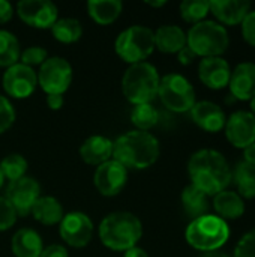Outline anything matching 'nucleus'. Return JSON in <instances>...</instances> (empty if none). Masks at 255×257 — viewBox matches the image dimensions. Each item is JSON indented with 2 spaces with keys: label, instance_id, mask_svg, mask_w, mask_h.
<instances>
[{
  "label": "nucleus",
  "instance_id": "a19ab883",
  "mask_svg": "<svg viewBox=\"0 0 255 257\" xmlns=\"http://www.w3.org/2000/svg\"><path fill=\"white\" fill-rule=\"evenodd\" d=\"M45 101H47L48 108H50V110H53V111L60 110V108L63 107V104H65L63 95H47Z\"/></svg>",
  "mask_w": 255,
  "mask_h": 257
},
{
  "label": "nucleus",
  "instance_id": "5701e85b",
  "mask_svg": "<svg viewBox=\"0 0 255 257\" xmlns=\"http://www.w3.org/2000/svg\"><path fill=\"white\" fill-rule=\"evenodd\" d=\"M33 218L44 226H56L60 224L65 217V211L62 203L53 196H41L32 209Z\"/></svg>",
  "mask_w": 255,
  "mask_h": 257
},
{
  "label": "nucleus",
  "instance_id": "dca6fc26",
  "mask_svg": "<svg viewBox=\"0 0 255 257\" xmlns=\"http://www.w3.org/2000/svg\"><path fill=\"white\" fill-rule=\"evenodd\" d=\"M231 69L222 57H204L198 65V77L209 89H222L228 86Z\"/></svg>",
  "mask_w": 255,
  "mask_h": 257
},
{
  "label": "nucleus",
  "instance_id": "37998d69",
  "mask_svg": "<svg viewBox=\"0 0 255 257\" xmlns=\"http://www.w3.org/2000/svg\"><path fill=\"white\" fill-rule=\"evenodd\" d=\"M123 257H149V254H147L143 248H140V247H134V248H131V250L125 251Z\"/></svg>",
  "mask_w": 255,
  "mask_h": 257
},
{
  "label": "nucleus",
  "instance_id": "aec40b11",
  "mask_svg": "<svg viewBox=\"0 0 255 257\" xmlns=\"http://www.w3.org/2000/svg\"><path fill=\"white\" fill-rule=\"evenodd\" d=\"M209 5L213 15L227 26L242 24L251 8V3L246 0H212Z\"/></svg>",
  "mask_w": 255,
  "mask_h": 257
},
{
  "label": "nucleus",
  "instance_id": "72a5a7b5",
  "mask_svg": "<svg viewBox=\"0 0 255 257\" xmlns=\"http://www.w3.org/2000/svg\"><path fill=\"white\" fill-rule=\"evenodd\" d=\"M15 117L17 113L12 102L6 96L0 95V134L6 133L14 125Z\"/></svg>",
  "mask_w": 255,
  "mask_h": 257
},
{
  "label": "nucleus",
  "instance_id": "c85d7f7f",
  "mask_svg": "<svg viewBox=\"0 0 255 257\" xmlns=\"http://www.w3.org/2000/svg\"><path fill=\"white\" fill-rule=\"evenodd\" d=\"M21 47L17 36L8 30H0V68H11L20 62Z\"/></svg>",
  "mask_w": 255,
  "mask_h": 257
},
{
  "label": "nucleus",
  "instance_id": "a211bd4d",
  "mask_svg": "<svg viewBox=\"0 0 255 257\" xmlns=\"http://www.w3.org/2000/svg\"><path fill=\"white\" fill-rule=\"evenodd\" d=\"M228 86L234 98L240 101H251L255 96V63H239L234 71H231Z\"/></svg>",
  "mask_w": 255,
  "mask_h": 257
},
{
  "label": "nucleus",
  "instance_id": "c03bdc74",
  "mask_svg": "<svg viewBox=\"0 0 255 257\" xmlns=\"http://www.w3.org/2000/svg\"><path fill=\"white\" fill-rule=\"evenodd\" d=\"M146 5H149V6H152V8H162V6L167 5V2H165V0H159V2H150V0H147Z\"/></svg>",
  "mask_w": 255,
  "mask_h": 257
},
{
  "label": "nucleus",
  "instance_id": "9d476101",
  "mask_svg": "<svg viewBox=\"0 0 255 257\" xmlns=\"http://www.w3.org/2000/svg\"><path fill=\"white\" fill-rule=\"evenodd\" d=\"M95 226L90 217L84 212L74 211L65 214L59 224L60 238L72 248H84L93 238Z\"/></svg>",
  "mask_w": 255,
  "mask_h": 257
},
{
  "label": "nucleus",
  "instance_id": "7c9ffc66",
  "mask_svg": "<svg viewBox=\"0 0 255 257\" xmlns=\"http://www.w3.org/2000/svg\"><path fill=\"white\" fill-rule=\"evenodd\" d=\"M29 169V163L27 160L20 155V154H9L6 155L2 161H0V170L5 179H8L9 182L21 179L26 176V172Z\"/></svg>",
  "mask_w": 255,
  "mask_h": 257
},
{
  "label": "nucleus",
  "instance_id": "58836bf2",
  "mask_svg": "<svg viewBox=\"0 0 255 257\" xmlns=\"http://www.w3.org/2000/svg\"><path fill=\"white\" fill-rule=\"evenodd\" d=\"M14 17V6L8 0H0V24L9 23Z\"/></svg>",
  "mask_w": 255,
  "mask_h": 257
},
{
  "label": "nucleus",
  "instance_id": "f3484780",
  "mask_svg": "<svg viewBox=\"0 0 255 257\" xmlns=\"http://www.w3.org/2000/svg\"><path fill=\"white\" fill-rule=\"evenodd\" d=\"M191 117L201 130L207 133H218L225 126L227 117L222 108L212 101L195 102L191 108Z\"/></svg>",
  "mask_w": 255,
  "mask_h": 257
},
{
  "label": "nucleus",
  "instance_id": "6e6552de",
  "mask_svg": "<svg viewBox=\"0 0 255 257\" xmlns=\"http://www.w3.org/2000/svg\"><path fill=\"white\" fill-rule=\"evenodd\" d=\"M158 96L161 102L174 113L191 111L195 104V90L192 84L180 74H167L159 81Z\"/></svg>",
  "mask_w": 255,
  "mask_h": 257
},
{
  "label": "nucleus",
  "instance_id": "423d86ee",
  "mask_svg": "<svg viewBox=\"0 0 255 257\" xmlns=\"http://www.w3.org/2000/svg\"><path fill=\"white\" fill-rule=\"evenodd\" d=\"M230 44L228 33L224 26L216 21H200L194 24L186 35V45L197 54L204 57H219Z\"/></svg>",
  "mask_w": 255,
  "mask_h": 257
},
{
  "label": "nucleus",
  "instance_id": "f8f14e48",
  "mask_svg": "<svg viewBox=\"0 0 255 257\" xmlns=\"http://www.w3.org/2000/svg\"><path fill=\"white\" fill-rule=\"evenodd\" d=\"M5 197L12 205L18 217H27L32 214L35 203L41 197V185L33 178L24 176L9 182Z\"/></svg>",
  "mask_w": 255,
  "mask_h": 257
},
{
  "label": "nucleus",
  "instance_id": "a18cd8bd",
  "mask_svg": "<svg viewBox=\"0 0 255 257\" xmlns=\"http://www.w3.org/2000/svg\"><path fill=\"white\" fill-rule=\"evenodd\" d=\"M203 257H230V256H227L225 253H221V251H209V253H204Z\"/></svg>",
  "mask_w": 255,
  "mask_h": 257
},
{
  "label": "nucleus",
  "instance_id": "e433bc0d",
  "mask_svg": "<svg viewBox=\"0 0 255 257\" xmlns=\"http://www.w3.org/2000/svg\"><path fill=\"white\" fill-rule=\"evenodd\" d=\"M242 35H243V39L249 44L255 47V11L249 12L243 21H242Z\"/></svg>",
  "mask_w": 255,
  "mask_h": 257
},
{
  "label": "nucleus",
  "instance_id": "2eb2a0df",
  "mask_svg": "<svg viewBox=\"0 0 255 257\" xmlns=\"http://www.w3.org/2000/svg\"><path fill=\"white\" fill-rule=\"evenodd\" d=\"M225 136L234 148L245 149L255 143V116L251 111H236L225 122Z\"/></svg>",
  "mask_w": 255,
  "mask_h": 257
},
{
  "label": "nucleus",
  "instance_id": "9b49d317",
  "mask_svg": "<svg viewBox=\"0 0 255 257\" xmlns=\"http://www.w3.org/2000/svg\"><path fill=\"white\" fill-rule=\"evenodd\" d=\"M2 86L8 96L24 99L35 93L38 87V74L33 68L18 62L3 72Z\"/></svg>",
  "mask_w": 255,
  "mask_h": 257
},
{
  "label": "nucleus",
  "instance_id": "f257e3e1",
  "mask_svg": "<svg viewBox=\"0 0 255 257\" xmlns=\"http://www.w3.org/2000/svg\"><path fill=\"white\" fill-rule=\"evenodd\" d=\"M191 184L209 197L224 191L231 182V170L224 155L215 149L197 151L188 163Z\"/></svg>",
  "mask_w": 255,
  "mask_h": 257
},
{
  "label": "nucleus",
  "instance_id": "f704fd0d",
  "mask_svg": "<svg viewBox=\"0 0 255 257\" xmlns=\"http://www.w3.org/2000/svg\"><path fill=\"white\" fill-rule=\"evenodd\" d=\"M17 212L5 196H0V232H6L17 223Z\"/></svg>",
  "mask_w": 255,
  "mask_h": 257
},
{
  "label": "nucleus",
  "instance_id": "7ed1b4c3",
  "mask_svg": "<svg viewBox=\"0 0 255 257\" xmlns=\"http://www.w3.org/2000/svg\"><path fill=\"white\" fill-rule=\"evenodd\" d=\"M101 242L113 251H128L137 247L143 238V224L137 215L128 211L108 214L98 229Z\"/></svg>",
  "mask_w": 255,
  "mask_h": 257
},
{
  "label": "nucleus",
  "instance_id": "6ab92c4d",
  "mask_svg": "<svg viewBox=\"0 0 255 257\" xmlns=\"http://www.w3.org/2000/svg\"><path fill=\"white\" fill-rule=\"evenodd\" d=\"M114 142L105 136H90L80 146V157L89 166H101L113 158Z\"/></svg>",
  "mask_w": 255,
  "mask_h": 257
},
{
  "label": "nucleus",
  "instance_id": "a878e982",
  "mask_svg": "<svg viewBox=\"0 0 255 257\" xmlns=\"http://www.w3.org/2000/svg\"><path fill=\"white\" fill-rule=\"evenodd\" d=\"M182 205H183L185 212L192 220H195V218L203 217V215L207 214V211H209V196L191 184V185L185 187V190L182 193Z\"/></svg>",
  "mask_w": 255,
  "mask_h": 257
},
{
  "label": "nucleus",
  "instance_id": "2f4dec72",
  "mask_svg": "<svg viewBox=\"0 0 255 257\" xmlns=\"http://www.w3.org/2000/svg\"><path fill=\"white\" fill-rule=\"evenodd\" d=\"M210 5L207 0H185L180 3V15L186 23L197 24L204 21V17L209 14Z\"/></svg>",
  "mask_w": 255,
  "mask_h": 257
},
{
  "label": "nucleus",
  "instance_id": "1a4fd4ad",
  "mask_svg": "<svg viewBox=\"0 0 255 257\" xmlns=\"http://www.w3.org/2000/svg\"><path fill=\"white\" fill-rule=\"evenodd\" d=\"M38 74V84L45 95H65L74 77L71 63L59 56L48 57L41 66Z\"/></svg>",
  "mask_w": 255,
  "mask_h": 257
},
{
  "label": "nucleus",
  "instance_id": "412c9836",
  "mask_svg": "<svg viewBox=\"0 0 255 257\" xmlns=\"http://www.w3.org/2000/svg\"><path fill=\"white\" fill-rule=\"evenodd\" d=\"M42 250V238L35 229H18L11 239V251L15 257H41Z\"/></svg>",
  "mask_w": 255,
  "mask_h": 257
},
{
  "label": "nucleus",
  "instance_id": "0eeeda50",
  "mask_svg": "<svg viewBox=\"0 0 255 257\" xmlns=\"http://www.w3.org/2000/svg\"><path fill=\"white\" fill-rule=\"evenodd\" d=\"M114 50L117 56L129 65L146 62L155 50V32L146 26H131L119 33Z\"/></svg>",
  "mask_w": 255,
  "mask_h": 257
},
{
  "label": "nucleus",
  "instance_id": "4468645a",
  "mask_svg": "<svg viewBox=\"0 0 255 257\" xmlns=\"http://www.w3.org/2000/svg\"><path fill=\"white\" fill-rule=\"evenodd\" d=\"M128 182V169L116 160H110L96 167L93 173V185L104 197H114L125 188Z\"/></svg>",
  "mask_w": 255,
  "mask_h": 257
},
{
  "label": "nucleus",
  "instance_id": "ea45409f",
  "mask_svg": "<svg viewBox=\"0 0 255 257\" xmlns=\"http://www.w3.org/2000/svg\"><path fill=\"white\" fill-rule=\"evenodd\" d=\"M195 57H197V54L186 45V47H183L179 53H177V59H179V62L183 65V66H188V65H191L194 60H195Z\"/></svg>",
  "mask_w": 255,
  "mask_h": 257
},
{
  "label": "nucleus",
  "instance_id": "bb28decb",
  "mask_svg": "<svg viewBox=\"0 0 255 257\" xmlns=\"http://www.w3.org/2000/svg\"><path fill=\"white\" fill-rule=\"evenodd\" d=\"M50 30L62 44H74L83 36V26L77 18H59Z\"/></svg>",
  "mask_w": 255,
  "mask_h": 257
},
{
  "label": "nucleus",
  "instance_id": "b1692460",
  "mask_svg": "<svg viewBox=\"0 0 255 257\" xmlns=\"http://www.w3.org/2000/svg\"><path fill=\"white\" fill-rule=\"evenodd\" d=\"M213 208L219 218L225 220H234L240 218L245 214V202L243 199L234 193V191H221L216 196H213Z\"/></svg>",
  "mask_w": 255,
  "mask_h": 257
},
{
  "label": "nucleus",
  "instance_id": "39448f33",
  "mask_svg": "<svg viewBox=\"0 0 255 257\" xmlns=\"http://www.w3.org/2000/svg\"><path fill=\"white\" fill-rule=\"evenodd\" d=\"M186 242L200 251H218L230 238L228 224L218 215L206 214L192 220L185 232Z\"/></svg>",
  "mask_w": 255,
  "mask_h": 257
},
{
  "label": "nucleus",
  "instance_id": "473e14b6",
  "mask_svg": "<svg viewBox=\"0 0 255 257\" xmlns=\"http://www.w3.org/2000/svg\"><path fill=\"white\" fill-rule=\"evenodd\" d=\"M47 59H48V51L39 45L27 47V48L21 50V54H20V63L30 66V68L41 66Z\"/></svg>",
  "mask_w": 255,
  "mask_h": 257
},
{
  "label": "nucleus",
  "instance_id": "49530a36",
  "mask_svg": "<svg viewBox=\"0 0 255 257\" xmlns=\"http://www.w3.org/2000/svg\"><path fill=\"white\" fill-rule=\"evenodd\" d=\"M251 108H252V111H251V113L255 116V96L251 99Z\"/></svg>",
  "mask_w": 255,
  "mask_h": 257
},
{
  "label": "nucleus",
  "instance_id": "cd10ccee",
  "mask_svg": "<svg viewBox=\"0 0 255 257\" xmlns=\"http://www.w3.org/2000/svg\"><path fill=\"white\" fill-rule=\"evenodd\" d=\"M231 179H234L239 196L245 199L255 197V166H251L245 161L239 163L231 173Z\"/></svg>",
  "mask_w": 255,
  "mask_h": 257
},
{
  "label": "nucleus",
  "instance_id": "f03ea898",
  "mask_svg": "<svg viewBox=\"0 0 255 257\" xmlns=\"http://www.w3.org/2000/svg\"><path fill=\"white\" fill-rule=\"evenodd\" d=\"M161 154L159 140L149 131L132 130L117 137L113 146V160L123 167L143 170L152 167Z\"/></svg>",
  "mask_w": 255,
  "mask_h": 257
},
{
  "label": "nucleus",
  "instance_id": "4be33fe9",
  "mask_svg": "<svg viewBox=\"0 0 255 257\" xmlns=\"http://www.w3.org/2000/svg\"><path fill=\"white\" fill-rule=\"evenodd\" d=\"M186 47V33L176 24L161 26L155 32V48L167 54H177Z\"/></svg>",
  "mask_w": 255,
  "mask_h": 257
},
{
  "label": "nucleus",
  "instance_id": "ddd939ff",
  "mask_svg": "<svg viewBox=\"0 0 255 257\" xmlns=\"http://www.w3.org/2000/svg\"><path fill=\"white\" fill-rule=\"evenodd\" d=\"M17 14L24 24L35 29H51L59 20V9L50 0H21Z\"/></svg>",
  "mask_w": 255,
  "mask_h": 257
},
{
  "label": "nucleus",
  "instance_id": "393cba45",
  "mask_svg": "<svg viewBox=\"0 0 255 257\" xmlns=\"http://www.w3.org/2000/svg\"><path fill=\"white\" fill-rule=\"evenodd\" d=\"M123 5L120 0H90L87 2L89 17L99 26L113 24L122 14Z\"/></svg>",
  "mask_w": 255,
  "mask_h": 257
},
{
  "label": "nucleus",
  "instance_id": "de8ad7c7",
  "mask_svg": "<svg viewBox=\"0 0 255 257\" xmlns=\"http://www.w3.org/2000/svg\"><path fill=\"white\" fill-rule=\"evenodd\" d=\"M3 182H5V178H3V175H2V170H0V188H2V185H3Z\"/></svg>",
  "mask_w": 255,
  "mask_h": 257
},
{
  "label": "nucleus",
  "instance_id": "c756f323",
  "mask_svg": "<svg viewBox=\"0 0 255 257\" xmlns=\"http://www.w3.org/2000/svg\"><path fill=\"white\" fill-rule=\"evenodd\" d=\"M159 114L158 110L152 104H140L134 105L131 111V122L138 131H149L158 123Z\"/></svg>",
  "mask_w": 255,
  "mask_h": 257
},
{
  "label": "nucleus",
  "instance_id": "4c0bfd02",
  "mask_svg": "<svg viewBox=\"0 0 255 257\" xmlns=\"http://www.w3.org/2000/svg\"><path fill=\"white\" fill-rule=\"evenodd\" d=\"M41 257H69L66 247L60 244H51L48 247H44Z\"/></svg>",
  "mask_w": 255,
  "mask_h": 257
},
{
  "label": "nucleus",
  "instance_id": "79ce46f5",
  "mask_svg": "<svg viewBox=\"0 0 255 257\" xmlns=\"http://www.w3.org/2000/svg\"><path fill=\"white\" fill-rule=\"evenodd\" d=\"M243 158H245V160H243L245 163H248V164H251V166H255V143L246 146V148L243 149Z\"/></svg>",
  "mask_w": 255,
  "mask_h": 257
},
{
  "label": "nucleus",
  "instance_id": "20e7f679",
  "mask_svg": "<svg viewBox=\"0 0 255 257\" xmlns=\"http://www.w3.org/2000/svg\"><path fill=\"white\" fill-rule=\"evenodd\" d=\"M161 77L149 62L129 65L122 77V92L132 105L150 104L158 96Z\"/></svg>",
  "mask_w": 255,
  "mask_h": 257
},
{
  "label": "nucleus",
  "instance_id": "c9c22d12",
  "mask_svg": "<svg viewBox=\"0 0 255 257\" xmlns=\"http://www.w3.org/2000/svg\"><path fill=\"white\" fill-rule=\"evenodd\" d=\"M234 257H255V229L240 238L234 250Z\"/></svg>",
  "mask_w": 255,
  "mask_h": 257
}]
</instances>
